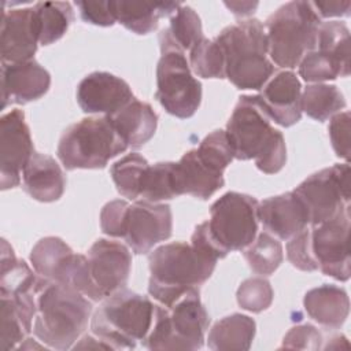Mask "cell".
<instances>
[{
  "label": "cell",
  "instance_id": "25",
  "mask_svg": "<svg viewBox=\"0 0 351 351\" xmlns=\"http://www.w3.org/2000/svg\"><path fill=\"white\" fill-rule=\"evenodd\" d=\"M115 21L136 34H148L158 27L159 19L171 16L181 5L174 1L140 3L125 0H110Z\"/></svg>",
  "mask_w": 351,
  "mask_h": 351
},
{
  "label": "cell",
  "instance_id": "29",
  "mask_svg": "<svg viewBox=\"0 0 351 351\" xmlns=\"http://www.w3.org/2000/svg\"><path fill=\"white\" fill-rule=\"evenodd\" d=\"M346 107L343 93L335 85L311 84L302 92V112L324 122Z\"/></svg>",
  "mask_w": 351,
  "mask_h": 351
},
{
  "label": "cell",
  "instance_id": "39",
  "mask_svg": "<svg viewBox=\"0 0 351 351\" xmlns=\"http://www.w3.org/2000/svg\"><path fill=\"white\" fill-rule=\"evenodd\" d=\"M1 333H0V347L1 350L18 348V344L25 341V337L29 335L25 325L22 324L14 302L8 296L1 295Z\"/></svg>",
  "mask_w": 351,
  "mask_h": 351
},
{
  "label": "cell",
  "instance_id": "3",
  "mask_svg": "<svg viewBox=\"0 0 351 351\" xmlns=\"http://www.w3.org/2000/svg\"><path fill=\"white\" fill-rule=\"evenodd\" d=\"M148 293L165 307H170L189 289L204 284L217 261L184 241L169 243L154 250L149 256Z\"/></svg>",
  "mask_w": 351,
  "mask_h": 351
},
{
  "label": "cell",
  "instance_id": "36",
  "mask_svg": "<svg viewBox=\"0 0 351 351\" xmlns=\"http://www.w3.org/2000/svg\"><path fill=\"white\" fill-rule=\"evenodd\" d=\"M169 32L182 51H191L193 45L204 38L199 15L188 5H180L170 16Z\"/></svg>",
  "mask_w": 351,
  "mask_h": 351
},
{
  "label": "cell",
  "instance_id": "41",
  "mask_svg": "<svg viewBox=\"0 0 351 351\" xmlns=\"http://www.w3.org/2000/svg\"><path fill=\"white\" fill-rule=\"evenodd\" d=\"M129 203L122 199L111 200L101 208L100 228L103 233L112 237H123L126 230V215Z\"/></svg>",
  "mask_w": 351,
  "mask_h": 351
},
{
  "label": "cell",
  "instance_id": "42",
  "mask_svg": "<svg viewBox=\"0 0 351 351\" xmlns=\"http://www.w3.org/2000/svg\"><path fill=\"white\" fill-rule=\"evenodd\" d=\"M350 112H337L329 122V137L332 147L339 158L348 160L350 158Z\"/></svg>",
  "mask_w": 351,
  "mask_h": 351
},
{
  "label": "cell",
  "instance_id": "28",
  "mask_svg": "<svg viewBox=\"0 0 351 351\" xmlns=\"http://www.w3.org/2000/svg\"><path fill=\"white\" fill-rule=\"evenodd\" d=\"M34 11L41 45L62 38L74 19L71 4L67 1H40L34 5Z\"/></svg>",
  "mask_w": 351,
  "mask_h": 351
},
{
  "label": "cell",
  "instance_id": "30",
  "mask_svg": "<svg viewBox=\"0 0 351 351\" xmlns=\"http://www.w3.org/2000/svg\"><path fill=\"white\" fill-rule=\"evenodd\" d=\"M244 258L254 273L270 276L282 262V245L273 234L265 230L244 250Z\"/></svg>",
  "mask_w": 351,
  "mask_h": 351
},
{
  "label": "cell",
  "instance_id": "2",
  "mask_svg": "<svg viewBox=\"0 0 351 351\" xmlns=\"http://www.w3.org/2000/svg\"><path fill=\"white\" fill-rule=\"evenodd\" d=\"M270 122L254 96L245 95L239 99L225 130L234 158L254 159L266 174L278 173L287 162L284 136Z\"/></svg>",
  "mask_w": 351,
  "mask_h": 351
},
{
  "label": "cell",
  "instance_id": "22",
  "mask_svg": "<svg viewBox=\"0 0 351 351\" xmlns=\"http://www.w3.org/2000/svg\"><path fill=\"white\" fill-rule=\"evenodd\" d=\"M22 182L23 189L33 199L51 203L62 197L66 177L53 158L34 152L22 171Z\"/></svg>",
  "mask_w": 351,
  "mask_h": 351
},
{
  "label": "cell",
  "instance_id": "44",
  "mask_svg": "<svg viewBox=\"0 0 351 351\" xmlns=\"http://www.w3.org/2000/svg\"><path fill=\"white\" fill-rule=\"evenodd\" d=\"M81 18L96 26H112L117 21L111 8V1H75Z\"/></svg>",
  "mask_w": 351,
  "mask_h": 351
},
{
  "label": "cell",
  "instance_id": "34",
  "mask_svg": "<svg viewBox=\"0 0 351 351\" xmlns=\"http://www.w3.org/2000/svg\"><path fill=\"white\" fill-rule=\"evenodd\" d=\"M191 67L203 78H225V55L215 40L202 38L189 52Z\"/></svg>",
  "mask_w": 351,
  "mask_h": 351
},
{
  "label": "cell",
  "instance_id": "32",
  "mask_svg": "<svg viewBox=\"0 0 351 351\" xmlns=\"http://www.w3.org/2000/svg\"><path fill=\"white\" fill-rule=\"evenodd\" d=\"M180 196L174 178V162H159L149 166L141 182L140 197L159 203Z\"/></svg>",
  "mask_w": 351,
  "mask_h": 351
},
{
  "label": "cell",
  "instance_id": "4",
  "mask_svg": "<svg viewBox=\"0 0 351 351\" xmlns=\"http://www.w3.org/2000/svg\"><path fill=\"white\" fill-rule=\"evenodd\" d=\"M215 41L225 55V77L239 89L259 90L273 75L265 26L251 18L225 27Z\"/></svg>",
  "mask_w": 351,
  "mask_h": 351
},
{
  "label": "cell",
  "instance_id": "26",
  "mask_svg": "<svg viewBox=\"0 0 351 351\" xmlns=\"http://www.w3.org/2000/svg\"><path fill=\"white\" fill-rule=\"evenodd\" d=\"M73 258V250L62 239L55 236L41 239L30 254L34 271L43 278L60 284L66 281Z\"/></svg>",
  "mask_w": 351,
  "mask_h": 351
},
{
  "label": "cell",
  "instance_id": "15",
  "mask_svg": "<svg viewBox=\"0 0 351 351\" xmlns=\"http://www.w3.org/2000/svg\"><path fill=\"white\" fill-rule=\"evenodd\" d=\"M88 266L95 287L106 299L125 288L132 267V255L126 245L99 239L88 251Z\"/></svg>",
  "mask_w": 351,
  "mask_h": 351
},
{
  "label": "cell",
  "instance_id": "35",
  "mask_svg": "<svg viewBox=\"0 0 351 351\" xmlns=\"http://www.w3.org/2000/svg\"><path fill=\"white\" fill-rule=\"evenodd\" d=\"M348 74L332 56L315 48L307 52L299 63V75L306 82L322 84L337 77H348Z\"/></svg>",
  "mask_w": 351,
  "mask_h": 351
},
{
  "label": "cell",
  "instance_id": "18",
  "mask_svg": "<svg viewBox=\"0 0 351 351\" xmlns=\"http://www.w3.org/2000/svg\"><path fill=\"white\" fill-rule=\"evenodd\" d=\"M38 44L34 7L3 11L0 32L1 63L32 60Z\"/></svg>",
  "mask_w": 351,
  "mask_h": 351
},
{
  "label": "cell",
  "instance_id": "21",
  "mask_svg": "<svg viewBox=\"0 0 351 351\" xmlns=\"http://www.w3.org/2000/svg\"><path fill=\"white\" fill-rule=\"evenodd\" d=\"M174 178L178 195H191L206 200L225 184L223 173L206 166L196 149L185 152L178 162H174Z\"/></svg>",
  "mask_w": 351,
  "mask_h": 351
},
{
  "label": "cell",
  "instance_id": "19",
  "mask_svg": "<svg viewBox=\"0 0 351 351\" xmlns=\"http://www.w3.org/2000/svg\"><path fill=\"white\" fill-rule=\"evenodd\" d=\"M258 218L266 232L281 240H289L310 223L308 211L293 191L261 202Z\"/></svg>",
  "mask_w": 351,
  "mask_h": 351
},
{
  "label": "cell",
  "instance_id": "24",
  "mask_svg": "<svg viewBox=\"0 0 351 351\" xmlns=\"http://www.w3.org/2000/svg\"><path fill=\"white\" fill-rule=\"evenodd\" d=\"M303 306L310 318L328 329L340 328L346 322L350 311L347 292L330 284L310 289L304 295Z\"/></svg>",
  "mask_w": 351,
  "mask_h": 351
},
{
  "label": "cell",
  "instance_id": "31",
  "mask_svg": "<svg viewBox=\"0 0 351 351\" xmlns=\"http://www.w3.org/2000/svg\"><path fill=\"white\" fill-rule=\"evenodd\" d=\"M149 163L144 156L137 152H132L111 166V177L117 186V191L130 200L140 197L141 182Z\"/></svg>",
  "mask_w": 351,
  "mask_h": 351
},
{
  "label": "cell",
  "instance_id": "10",
  "mask_svg": "<svg viewBox=\"0 0 351 351\" xmlns=\"http://www.w3.org/2000/svg\"><path fill=\"white\" fill-rule=\"evenodd\" d=\"M258 200L250 195L228 192L215 200L207 221L213 240L226 252L245 250L258 233Z\"/></svg>",
  "mask_w": 351,
  "mask_h": 351
},
{
  "label": "cell",
  "instance_id": "47",
  "mask_svg": "<svg viewBox=\"0 0 351 351\" xmlns=\"http://www.w3.org/2000/svg\"><path fill=\"white\" fill-rule=\"evenodd\" d=\"M71 348H74V350H77V348H104V350H111L104 341H101L99 337L97 339H95V337H92V336H84L82 339H81V341L80 343H75Z\"/></svg>",
  "mask_w": 351,
  "mask_h": 351
},
{
  "label": "cell",
  "instance_id": "23",
  "mask_svg": "<svg viewBox=\"0 0 351 351\" xmlns=\"http://www.w3.org/2000/svg\"><path fill=\"white\" fill-rule=\"evenodd\" d=\"M107 118L128 147L132 148H140L148 143L158 126V115L152 107L136 97Z\"/></svg>",
  "mask_w": 351,
  "mask_h": 351
},
{
  "label": "cell",
  "instance_id": "11",
  "mask_svg": "<svg viewBox=\"0 0 351 351\" xmlns=\"http://www.w3.org/2000/svg\"><path fill=\"white\" fill-rule=\"evenodd\" d=\"M304 203L310 223L319 225L350 207V166L337 163L322 169L293 191Z\"/></svg>",
  "mask_w": 351,
  "mask_h": 351
},
{
  "label": "cell",
  "instance_id": "8",
  "mask_svg": "<svg viewBox=\"0 0 351 351\" xmlns=\"http://www.w3.org/2000/svg\"><path fill=\"white\" fill-rule=\"evenodd\" d=\"M128 149L107 117H88L69 126L58 145V158L67 170L103 169Z\"/></svg>",
  "mask_w": 351,
  "mask_h": 351
},
{
  "label": "cell",
  "instance_id": "46",
  "mask_svg": "<svg viewBox=\"0 0 351 351\" xmlns=\"http://www.w3.org/2000/svg\"><path fill=\"white\" fill-rule=\"evenodd\" d=\"M225 5L237 16H248L254 14L255 8L258 7V3L251 1H233V3H225Z\"/></svg>",
  "mask_w": 351,
  "mask_h": 351
},
{
  "label": "cell",
  "instance_id": "33",
  "mask_svg": "<svg viewBox=\"0 0 351 351\" xmlns=\"http://www.w3.org/2000/svg\"><path fill=\"white\" fill-rule=\"evenodd\" d=\"M315 49L332 56L350 73V32L343 22L330 21L321 23Z\"/></svg>",
  "mask_w": 351,
  "mask_h": 351
},
{
  "label": "cell",
  "instance_id": "20",
  "mask_svg": "<svg viewBox=\"0 0 351 351\" xmlns=\"http://www.w3.org/2000/svg\"><path fill=\"white\" fill-rule=\"evenodd\" d=\"M49 85V73L34 59L21 63H1L3 108L10 103L34 101L48 92Z\"/></svg>",
  "mask_w": 351,
  "mask_h": 351
},
{
  "label": "cell",
  "instance_id": "27",
  "mask_svg": "<svg viewBox=\"0 0 351 351\" xmlns=\"http://www.w3.org/2000/svg\"><path fill=\"white\" fill-rule=\"evenodd\" d=\"M256 324L244 314H232L218 322L208 332L207 346L214 351H245L250 350Z\"/></svg>",
  "mask_w": 351,
  "mask_h": 351
},
{
  "label": "cell",
  "instance_id": "14",
  "mask_svg": "<svg viewBox=\"0 0 351 351\" xmlns=\"http://www.w3.org/2000/svg\"><path fill=\"white\" fill-rule=\"evenodd\" d=\"M173 219L169 204L138 200L129 206L123 239L134 254H147L171 236Z\"/></svg>",
  "mask_w": 351,
  "mask_h": 351
},
{
  "label": "cell",
  "instance_id": "45",
  "mask_svg": "<svg viewBox=\"0 0 351 351\" xmlns=\"http://www.w3.org/2000/svg\"><path fill=\"white\" fill-rule=\"evenodd\" d=\"M313 8L319 18L332 16H348L350 15V1H313Z\"/></svg>",
  "mask_w": 351,
  "mask_h": 351
},
{
  "label": "cell",
  "instance_id": "7",
  "mask_svg": "<svg viewBox=\"0 0 351 351\" xmlns=\"http://www.w3.org/2000/svg\"><path fill=\"white\" fill-rule=\"evenodd\" d=\"M210 318L199 289H189L170 307L155 304V317L143 346L149 350H199Z\"/></svg>",
  "mask_w": 351,
  "mask_h": 351
},
{
  "label": "cell",
  "instance_id": "17",
  "mask_svg": "<svg viewBox=\"0 0 351 351\" xmlns=\"http://www.w3.org/2000/svg\"><path fill=\"white\" fill-rule=\"evenodd\" d=\"M134 99L129 84L107 71H93L77 88V101L86 114L110 117Z\"/></svg>",
  "mask_w": 351,
  "mask_h": 351
},
{
  "label": "cell",
  "instance_id": "13",
  "mask_svg": "<svg viewBox=\"0 0 351 351\" xmlns=\"http://www.w3.org/2000/svg\"><path fill=\"white\" fill-rule=\"evenodd\" d=\"M34 154L33 141L22 110H11L0 119L1 189L18 186L21 173Z\"/></svg>",
  "mask_w": 351,
  "mask_h": 351
},
{
  "label": "cell",
  "instance_id": "38",
  "mask_svg": "<svg viewBox=\"0 0 351 351\" xmlns=\"http://www.w3.org/2000/svg\"><path fill=\"white\" fill-rule=\"evenodd\" d=\"M273 302V288L263 277H251L241 282L237 289V303L251 313H261L270 307Z\"/></svg>",
  "mask_w": 351,
  "mask_h": 351
},
{
  "label": "cell",
  "instance_id": "5",
  "mask_svg": "<svg viewBox=\"0 0 351 351\" xmlns=\"http://www.w3.org/2000/svg\"><path fill=\"white\" fill-rule=\"evenodd\" d=\"M155 317V304L140 293L119 289L93 313L90 329L111 350H132L144 341Z\"/></svg>",
  "mask_w": 351,
  "mask_h": 351
},
{
  "label": "cell",
  "instance_id": "9",
  "mask_svg": "<svg viewBox=\"0 0 351 351\" xmlns=\"http://www.w3.org/2000/svg\"><path fill=\"white\" fill-rule=\"evenodd\" d=\"M160 58L156 67V99L171 115L192 117L202 101V84L192 75L184 51L177 45L169 29L159 36Z\"/></svg>",
  "mask_w": 351,
  "mask_h": 351
},
{
  "label": "cell",
  "instance_id": "12",
  "mask_svg": "<svg viewBox=\"0 0 351 351\" xmlns=\"http://www.w3.org/2000/svg\"><path fill=\"white\" fill-rule=\"evenodd\" d=\"M350 207L310 230L311 252L317 267L339 281H347L350 270Z\"/></svg>",
  "mask_w": 351,
  "mask_h": 351
},
{
  "label": "cell",
  "instance_id": "43",
  "mask_svg": "<svg viewBox=\"0 0 351 351\" xmlns=\"http://www.w3.org/2000/svg\"><path fill=\"white\" fill-rule=\"evenodd\" d=\"M322 343V336L313 325H298L289 329L284 336L281 348L291 350H319Z\"/></svg>",
  "mask_w": 351,
  "mask_h": 351
},
{
  "label": "cell",
  "instance_id": "40",
  "mask_svg": "<svg viewBox=\"0 0 351 351\" xmlns=\"http://www.w3.org/2000/svg\"><path fill=\"white\" fill-rule=\"evenodd\" d=\"M287 256L288 261L299 270L314 271L318 269L311 252L310 230L307 228L289 239L287 244Z\"/></svg>",
  "mask_w": 351,
  "mask_h": 351
},
{
  "label": "cell",
  "instance_id": "16",
  "mask_svg": "<svg viewBox=\"0 0 351 351\" xmlns=\"http://www.w3.org/2000/svg\"><path fill=\"white\" fill-rule=\"evenodd\" d=\"M254 96L258 106L276 123L289 128L302 118V85L293 71L276 73Z\"/></svg>",
  "mask_w": 351,
  "mask_h": 351
},
{
  "label": "cell",
  "instance_id": "6",
  "mask_svg": "<svg viewBox=\"0 0 351 351\" xmlns=\"http://www.w3.org/2000/svg\"><path fill=\"white\" fill-rule=\"evenodd\" d=\"M321 18L310 1H289L266 21L269 55L284 69L299 66L302 58L317 45Z\"/></svg>",
  "mask_w": 351,
  "mask_h": 351
},
{
  "label": "cell",
  "instance_id": "37",
  "mask_svg": "<svg viewBox=\"0 0 351 351\" xmlns=\"http://www.w3.org/2000/svg\"><path fill=\"white\" fill-rule=\"evenodd\" d=\"M196 152L206 166L219 173H223L234 159V154L225 130H214L206 136L199 148H196Z\"/></svg>",
  "mask_w": 351,
  "mask_h": 351
},
{
  "label": "cell",
  "instance_id": "1",
  "mask_svg": "<svg viewBox=\"0 0 351 351\" xmlns=\"http://www.w3.org/2000/svg\"><path fill=\"white\" fill-rule=\"evenodd\" d=\"M92 303L70 285L44 278L37 293L33 333L47 347L67 350L88 326Z\"/></svg>",
  "mask_w": 351,
  "mask_h": 351
}]
</instances>
